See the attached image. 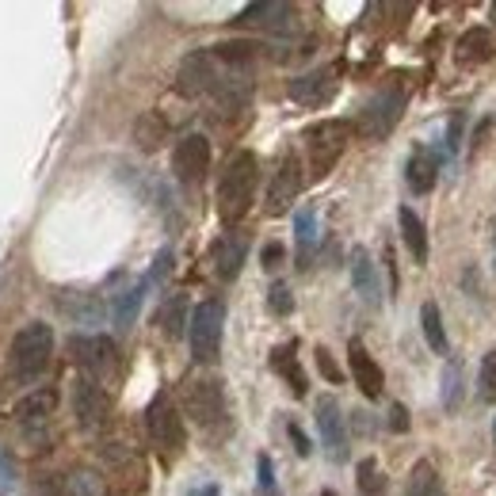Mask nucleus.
Wrapping results in <instances>:
<instances>
[{
	"label": "nucleus",
	"instance_id": "obj_23",
	"mask_svg": "<svg viewBox=\"0 0 496 496\" xmlns=\"http://www.w3.org/2000/svg\"><path fill=\"white\" fill-rule=\"evenodd\" d=\"M398 222H401V237H405V245H409V252L416 256V264H424L428 260V229H424V222L416 218L413 207H401Z\"/></svg>",
	"mask_w": 496,
	"mask_h": 496
},
{
	"label": "nucleus",
	"instance_id": "obj_4",
	"mask_svg": "<svg viewBox=\"0 0 496 496\" xmlns=\"http://www.w3.org/2000/svg\"><path fill=\"white\" fill-rule=\"evenodd\" d=\"M146 431H149V443L161 451L164 462H176L187 447V428H184V416L176 409V401L169 393H157L146 409Z\"/></svg>",
	"mask_w": 496,
	"mask_h": 496
},
{
	"label": "nucleus",
	"instance_id": "obj_39",
	"mask_svg": "<svg viewBox=\"0 0 496 496\" xmlns=\"http://www.w3.org/2000/svg\"><path fill=\"white\" fill-rule=\"evenodd\" d=\"M458 142H462V114H451V126H447V146H451V153L458 149Z\"/></svg>",
	"mask_w": 496,
	"mask_h": 496
},
{
	"label": "nucleus",
	"instance_id": "obj_29",
	"mask_svg": "<svg viewBox=\"0 0 496 496\" xmlns=\"http://www.w3.org/2000/svg\"><path fill=\"white\" fill-rule=\"evenodd\" d=\"M142 295H146V283H138V287L126 290V295L114 298V325H119V328H130L134 325L138 310H142Z\"/></svg>",
	"mask_w": 496,
	"mask_h": 496
},
{
	"label": "nucleus",
	"instance_id": "obj_46",
	"mask_svg": "<svg viewBox=\"0 0 496 496\" xmlns=\"http://www.w3.org/2000/svg\"><path fill=\"white\" fill-rule=\"evenodd\" d=\"M321 496H336V492H333V489H325V492H321Z\"/></svg>",
	"mask_w": 496,
	"mask_h": 496
},
{
	"label": "nucleus",
	"instance_id": "obj_1",
	"mask_svg": "<svg viewBox=\"0 0 496 496\" xmlns=\"http://www.w3.org/2000/svg\"><path fill=\"white\" fill-rule=\"evenodd\" d=\"M256 184H260V161L256 153L240 149L233 161L225 164L222 184H218V214L225 225H237L248 214L252 199H256Z\"/></svg>",
	"mask_w": 496,
	"mask_h": 496
},
{
	"label": "nucleus",
	"instance_id": "obj_14",
	"mask_svg": "<svg viewBox=\"0 0 496 496\" xmlns=\"http://www.w3.org/2000/svg\"><path fill=\"white\" fill-rule=\"evenodd\" d=\"M348 363H351V378H355V386L363 390V398L366 401H378L382 390H386V374H382L378 359L363 348L359 340H351L348 343Z\"/></svg>",
	"mask_w": 496,
	"mask_h": 496
},
{
	"label": "nucleus",
	"instance_id": "obj_5",
	"mask_svg": "<svg viewBox=\"0 0 496 496\" xmlns=\"http://www.w3.org/2000/svg\"><path fill=\"white\" fill-rule=\"evenodd\" d=\"M222 328H225V305L218 298L199 302L195 313H191V325H187V340H191L195 363H218Z\"/></svg>",
	"mask_w": 496,
	"mask_h": 496
},
{
	"label": "nucleus",
	"instance_id": "obj_35",
	"mask_svg": "<svg viewBox=\"0 0 496 496\" xmlns=\"http://www.w3.org/2000/svg\"><path fill=\"white\" fill-rule=\"evenodd\" d=\"M69 496H104V481H96L92 474H76L69 481Z\"/></svg>",
	"mask_w": 496,
	"mask_h": 496
},
{
	"label": "nucleus",
	"instance_id": "obj_17",
	"mask_svg": "<svg viewBox=\"0 0 496 496\" xmlns=\"http://www.w3.org/2000/svg\"><path fill=\"white\" fill-rule=\"evenodd\" d=\"M245 256H248V237L245 233H225L214 248V272H218L222 283H233L245 267Z\"/></svg>",
	"mask_w": 496,
	"mask_h": 496
},
{
	"label": "nucleus",
	"instance_id": "obj_3",
	"mask_svg": "<svg viewBox=\"0 0 496 496\" xmlns=\"http://www.w3.org/2000/svg\"><path fill=\"white\" fill-rule=\"evenodd\" d=\"M351 122L343 119H325L305 130V157H310V180H325L343 157V149L351 142Z\"/></svg>",
	"mask_w": 496,
	"mask_h": 496
},
{
	"label": "nucleus",
	"instance_id": "obj_26",
	"mask_svg": "<svg viewBox=\"0 0 496 496\" xmlns=\"http://www.w3.org/2000/svg\"><path fill=\"white\" fill-rule=\"evenodd\" d=\"M295 237H298V267H310L313 252H317V214L305 207L295 218Z\"/></svg>",
	"mask_w": 496,
	"mask_h": 496
},
{
	"label": "nucleus",
	"instance_id": "obj_41",
	"mask_svg": "<svg viewBox=\"0 0 496 496\" xmlns=\"http://www.w3.org/2000/svg\"><path fill=\"white\" fill-rule=\"evenodd\" d=\"M279 264H283V245H267L264 248V267H267V272H275Z\"/></svg>",
	"mask_w": 496,
	"mask_h": 496
},
{
	"label": "nucleus",
	"instance_id": "obj_22",
	"mask_svg": "<svg viewBox=\"0 0 496 496\" xmlns=\"http://www.w3.org/2000/svg\"><path fill=\"white\" fill-rule=\"evenodd\" d=\"M272 366L290 382V393H295V398H305L310 382H305L302 366H298V359H295V343H283V348H275V351H272Z\"/></svg>",
	"mask_w": 496,
	"mask_h": 496
},
{
	"label": "nucleus",
	"instance_id": "obj_15",
	"mask_svg": "<svg viewBox=\"0 0 496 496\" xmlns=\"http://www.w3.org/2000/svg\"><path fill=\"white\" fill-rule=\"evenodd\" d=\"M317 431H321V443L333 454V462L348 458V431H343V416L336 398H321L317 401Z\"/></svg>",
	"mask_w": 496,
	"mask_h": 496
},
{
	"label": "nucleus",
	"instance_id": "obj_27",
	"mask_svg": "<svg viewBox=\"0 0 496 496\" xmlns=\"http://www.w3.org/2000/svg\"><path fill=\"white\" fill-rule=\"evenodd\" d=\"M420 328H424V340L431 351L447 355V333H443V317H439V305L428 302L424 310H420Z\"/></svg>",
	"mask_w": 496,
	"mask_h": 496
},
{
	"label": "nucleus",
	"instance_id": "obj_2",
	"mask_svg": "<svg viewBox=\"0 0 496 496\" xmlns=\"http://www.w3.org/2000/svg\"><path fill=\"white\" fill-rule=\"evenodd\" d=\"M54 359V328L43 325V321H31L23 325L16 340H12V351H8V371L16 382H35L43 378V371Z\"/></svg>",
	"mask_w": 496,
	"mask_h": 496
},
{
	"label": "nucleus",
	"instance_id": "obj_19",
	"mask_svg": "<svg viewBox=\"0 0 496 496\" xmlns=\"http://www.w3.org/2000/svg\"><path fill=\"white\" fill-rule=\"evenodd\" d=\"M169 134H172V126H169V119H164L161 111L138 114V122H134V146L142 149V153H157L164 142H169Z\"/></svg>",
	"mask_w": 496,
	"mask_h": 496
},
{
	"label": "nucleus",
	"instance_id": "obj_44",
	"mask_svg": "<svg viewBox=\"0 0 496 496\" xmlns=\"http://www.w3.org/2000/svg\"><path fill=\"white\" fill-rule=\"evenodd\" d=\"M492 267H496V222H492Z\"/></svg>",
	"mask_w": 496,
	"mask_h": 496
},
{
	"label": "nucleus",
	"instance_id": "obj_38",
	"mask_svg": "<svg viewBox=\"0 0 496 496\" xmlns=\"http://www.w3.org/2000/svg\"><path fill=\"white\" fill-rule=\"evenodd\" d=\"M287 431H290V439H295V447H298V454H302V458H305V454H313L310 439H305V431L295 424V420H290V424H287Z\"/></svg>",
	"mask_w": 496,
	"mask_h": 496
},
{
	"label": "nucleus",
	"instance_id": "obj_28",
	"mask_svg": "<svg viewBox=\"0 0 496 496\" xmlns=\"http://www.w3.org/2000/svg\"><path fill=\"white\" fill-rule=\"evenodd\" d=\"M355 485H359V496H386V474L374 458H363L355 466Z\"/></svg>",
	"mask_w": 496,
	"mask_h": 496
},
{
	"label": "nucleus",
	"instance_id": "obj_11",
	"mask_svg": "<svg viewBox=\"0 0 496 496\" xmlns=\"http://www.w3.org/2000/svg\"><path fill=\"white\" fill-rule=\"evenodd\" d=\"M107 466H111V485L122 496H142L149 489V466L138 451L107 447Z\"/></svg>",
	"mask_w": 496,
	"mask_h": 496
},
{
	"label": "nucleus",
	"instance_id": "obj_10",
	"mask_svg": "<svg viewBox=\"0 0 496 496\" xmlns=\"http://www.w3.org/2000/svg\"><path fill=\"white\" fill-rule=\"evenodd\" d=\"M218 88V66H214L210 50H195V54L184 58L180 73H176V92L184 99H199Z\"/></svg>",
	"mask_w": 496,
	"mask_h": 496
},
{
	"label": "nucleus",
	"instance_id": "obj_30",
	"mask_svg": "<svg viewBox=\"0 0 496 496\" xmlns=\"http://www.w3.org/2000/svg\"><path fill=\"white\" fill-rule=\"evenodd\" d=\"M413 496H447L443 492L439 474L431 469V462H416L413 466Z\"/></svg>",
	"mask_w": 496,
	"mask_h": 496
},
{
	"label": "nucleus",
	"instance_id": "obj_33",
	"mask_svg": "<svg viewBox=\"0 0 496 496\" xmlns=\"http://www.w3.org/2000/svg\"><path fill=\"white\" fill-rule=\"evenodd\" d=\"M267 305H272L275 317H287L290 310H295V295H290L287 283H275L272 290H267Z\"/></svg>",
	"mask_w": 496,
	"mask_h": 496
},
{
	"label": "nucleus",
	"instance_id": "obj_13",
	"mask_svg": "<svg viewBox=\"0 0 496 496\" xmlns=\"http://www.w3.org/2000/svg\"><path fill=\"white\" fill-rule=\"evenodd\" d=\"M172 172L180 184H199L202 176L210 172V142L207 134H187L176 142L172 153Z\"/></svg>",
	"mask_w": 496,
	"mask_h": 496
},
{
	"label": "nucleus",
	"instance_id": "obj_45",
	"mask_svg": "<svg viewBox=\"0 0 496 496\" xmlns=\"http://www.w3.org/2000/svg\"><path fill=\"white\" fill-rule=\"evenodd\" d=\"M492 443H496V420H492Z\"/></svg>",
	"mask_w": 496,
	"mask_h": 496
},
{
	"label": "nucleus",
	"instance_id": "obj_34",
	"mask_svg": "<svg viewBox=\"0 0 496 496\" xmlns=\"http://www.w3.org/2000/svg\"><path fill=\"white\" fill-rule=\"evenodd\" d=\"M313 359H317V371H321V374H325L328 382H333V386H340V382H343V371H340V366H336V359H333V351H328L325 343H321V348L313 351Z\"/></svg>",
	"mask_w": 496,
	"mask_h": 496
},
{
	"label": "nucleus",
	"instance_id": "obj_31",
	"mask_svg": "<svg viewBox=\"0 0 496 496\" xmlns=\"http://www.w3.org/2000/svg\"><path fill=\"white\" fill-rule=\"evenodd\" d=\"M477 393L485 405H496V351H489L481 359V371H477Z\"/></svg>",
	"mask_w": 496,
	"mask_h": 496
},
{
	"label": "nucleus",
	"instance_id": "obj_43",
	"mask_svg": "<svg viewBox=\"0 0 496 496\" xmlns=\"http://www.w3.org/2000/svg\"><path fill=\"white\" fill-rule=\"evenodd\" d=\"M191 496H218V489H214V485H207V489H195Z\"/></svg>",
	"mask_w": 496,
	"mask_h": 496
},
{
	"label": "nucleus",
	"instance_id": "obj_25",
	"mask_svg": "<svg viewBox=\"0 0 496 496\" xmlns=\"http://www.w3.org/2000/svg\"><path fill=\"white\" fill-rule=\"evenodd\" d=\"M58 409V393L54 390H31L28 398L16 405V416L23 424H35V420H50V413Z\"/></svg>",
	"mask_w": 496,
	"mask_h": 496
},
{
	"label": "nucleus",
	"instance_id": "obj_9",
	"mask_svg": "<svg viewBox=\"0 0 496 496\" xmlns=\"http://www.w3.org/2000/svg\"><path fill=\"white\" fill-rule=\"evenodd\" d=\"M302 191V164H298V153H283V161L275 164V176L267 184V214L272 218H283V214L295 207Z\"/></svg>",
	"mask_w": 496,
	"mask_h": 496
},
{
	"label": "nucleus",
	"instance_id": "obj_36",
	"mask_svg": "<svg viewBox=\"0 0 496 496\" xmlns=\"http://www.w3.org/2000/svg\"><path fill=\"white\" fill-rule=\"evenodd\" d=\"M256 469H260V496H279L272 458H267V454H260V458H256Z\"/></svg>",
	"mask_w": 496,
	"mask_h": 496
},
{
	"label": "nucleus",
	"instance_id": "obj_6",
	"mask_svg": "<svg viewBox=\"0 0 496 496\" xmlns=\"http://www.w3.org/2000/svg\"><path fill=\"white\" fill-rule=\"evenodd\" d=\"M184 413L187 420H195V428L214 431L225 424V393L218 378H187L184 382Z\"/></svg>",
	"mask_w": 496,
	"mask_h": 496
},
{
	"label": "nucleus",
	"instance_id": "obj_24",
	"mask_svg": "<svg viewBox=\"0 0 496 496\" xmlns=\"http://www.w3.org/2000/svg\"><path fill=\"white\" fill-rule=\"evenodd\" d=\"M157 325H161V333L169 336V340L184 336V328L191 325V317H187V298H184V295H172V298H164Z\"/></svg>",
	"mask_w": 496,
	"mask_h": 496
},
{
	"label": "nucleus",
	"instance_id": "obj_18",
	"mask_svg": "<svg viewBox=\"0 0 496 496\" xmlns=\"http://www.w3.org/2000/svg\"><path fill=\"white\" fill-rule=\"evenodd\" d=\"M348 267H351V283H355V290H359V298L366 305H378L382 302V287H378V267L371 260V252H366V248H351Z\"/></svg>",
	"mask_w": 496,
	"mask_h": 496
},
{
	"label": "nucleus",
	"instance_id": "obj_21",
	"mask_svg": "<svg viewBox=\"0 0 496 496\" xmlns=\"http://www.w3.org/2000/svg\"><path fill=\"white\" fill-rule=\"evenodd\" d=\"M436 176H439V164L431 157V149H416L409 164H405V180H409L416 195H428V191L436 187Z\"/></svg>",
	"mask_w": 496,
	"mask_h": 496
},
{
	"label": "nucleus",
	"instance_id": "obj_12",
	"mask_svg": "<svg viewBox=\"0 0 496 496\" xmlns=\"http://www.w3.org/2000/svg\"><path fill=\"white\" fill-rule=\"evenodd\" d=\"M73 416H76V424H81L84 431L99 428L104 424V416H107V390L84 371L73 378Z\"/></svg>",
	"mask_w": 496,
	"mask_h": 496
},
{
	"label": "nucleus",
	"instance_id": "obj_32",
	"mask_svg": "<svg viewBox=\"0 0 496 496\" xmlns=\"http://www.w3.org/2000/svg\"><path fill=\"white\" fill-rule=\"evenodd\" d=\"M458 401H462V371H458V363H447V371H443V405L458 409Z\"/></svg>",
	"mask_w": 496,
	"mask_h": 496
},
{
	"label": "nucleus",
	"instance_id": "obj_37",
	"mask_svg": "<svg viewBox=\"0 0 496 496\" xmlns=\"http://www.w3.org/2000/svg\"><path fill=\"white\" fill-rule=\"evenodd\" d=\"M390 428H393V431H409V409H405L401 401L390 405Z\"/></svg>",
	"mask_w": 496,
	"mask_h": 496
},
{
	"label": "nucleus",
	"instance_id": "obj_16",
	"mask_svg": "<svg viewBox=\"0 0 496 496\" xmlns=\"http://www.w3.org/2000/svg\"><path fill=\"white\" fill-rule=\"evenodd\" d=\"M333 96H336V69H313L290 84V99H298L302 107H325Z\"/></svg>",
	"mask_w": 496,
	"mask_h": 496
},
{
	"label": "nucleus",
	"instance_id": "obj_7",
	"mask_svg": "<svg viewBox=\"0 0 496 496\" xmlns=\"http://www.w3.org/2000/svg\"><path fill=\"white\" fill-rule=\"evenodd\" d=\"M73 355H76V363H81V371L92 374L104 390L111 382H119V374H122V355L114 348L111 336H76Z\"/></svg>",
	"mask_w": 496,
	"mask_h": 496
},
{
	"label": "nucleus",
	"instance_id": "obj_42",
	"mask_svg": "<svg viewBox=\"0 0 496 496\" xmlns=\"http://www.w3.org/2000/svg\"><path fill=\"white\" fill-rule=\"evenodd\" d=\"M12 474V466H8V458H4V451H0V477H8Z\"/></svg>",
	"mask_w": 496,
	"mask_h": 496
},
{
	"label": "nucleus",
	"instance_id": "obj_40",
	"mask_svg": "<svg viewBox=\"0 0 496 496\" xmlns=\"http://www.w3.org/2000/svg\"><path fill=\"white\" fill-rule=\"evenodd\" d=\"M169 267H172V248H164L157 256V264H153V283H161V279L169 275Z\"/></svg>",
	"mask_w": 496,
	"mask_h": 496
},
{
	"label": "nucleus",
	"instance_id": "obj_20",
	"mask_svg": "<svg viewBox=\"0 0 496 496\" xmlns=\"http://www.w3.org/2000/svg\"><path fill=\"white\" fill-rule=\"evenodd\" d=\"M454 54H458V61L462 66H485V61H492V54H496V46H492V35L485 31V28H469L462 38H458V46H454Z\"/></svg>",
	"mask_w": 496,
	"mask_h": 496
},
{
	"label": "nucleus",
	"instance_id": "obj_8",
	"mask_svg": "<svg viewBox=\"0 0 496 496\" xmlns=\"http://www.w3.org/2000/svg\"><path fill=\"white\" fill-rule=\"evenodd\" d=\"M401 111H405V92L401 88H382V92L359 111V122H355V130L363 138H386L393 126L401 122Z\"/></svg>",
	"mask_w": 496,
	"mask_h": 496
}]
</instances>
